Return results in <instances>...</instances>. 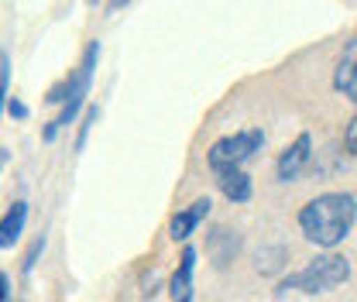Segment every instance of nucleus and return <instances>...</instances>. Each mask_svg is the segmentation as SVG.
I'll return each mask as SVG.
<instances>
[{
    "instance_id": "f257e3e1",
    "label": "nucleus",
    "mask_w": 357,
    "mask_h": 302,
    "mask_svg": "<svg viewBox=\"0 0 357 302\" xmlns=\"http://www.w3.org/2000/svg\"><path fill=\"white\" fill-rule=\"evenodd\" d=\"M354 220L357 199L351 192H323V196H312L299 210V230L310 244L323 248V251H333L337 244H344L351 237Z\"/></svg>"
},
{
    "instance_id": "f03ea898",
    "label": "nucleus",
    "mask_w": 357,
    "mask_h": 302,
    "mask_svg": "<svg viewBox=\"0 0 357 302\" xmlns=\"http://www.w3.org/2000/svg\"><path fill=\"white\" fill-rule=\"evenodd\" d=\"M96 62H100V42H89L86 48H83L79 66H76L62 83H55V86L48 89L45 103L62 107V110H59V117H55L52 124H45V130H42L45 141H55V137H59V130H66L76 117H79V110H83V103H86V96H89V83H93Z\"/></svg>"
},
{
    "instance_id": "7ed1b4c3",
    "label": "nucleus",
    "mask_w": 357,
    "mask_h": 302,
    "mask_svg": "<svg viewBox=\"0 0 357 302\" xmlns=\"http://www.w3.org/2000/svg\"><path fill=\"white\" fill-rule=\"evenodd\" d=\"M351 278V261L344 255H319L312 258L306 268H299L296 275H285L278 292H303V296H323V292H333L340 289L344 282Z\"/></svg>"
},
{
    "instance_id": "20e7f679",
    "label": "nucleus",
    "mask_w": 357,
    "mask_h": 302,
    "mask_svg": "<svg viewBox=\"0 0 357 302\" xmlns=\"http://www.w3.org/2000/svg\"><path fill=\"white\" fill-rule=\"evenodd\" d=\"M261 148H265V130L244 128V130H234V134L217 137V141L210 144V151H206V162H210L213 175L230 172V169H244Z\"/></svg>"
},
{
    "instance_id": "39448f33",
    "label": "nucleus",
    "mask_w": 357,
    "mask_h": 302,
    "mask_svg": "<svg viewBox=\"0 0 357 302\" xmlns=\"http://www.w3.org/2000/svg\"><path fill=\"white\" fill-rule=\"evenodd\" d=\"M310 162H312V134L310 130H303V134H296L292 144H285V151H282L278 162H275L278 182H296Z\"/></svg>"
},
{
    "instance_id": "423d86ee",
    "label": "nucleus",
    "mask_w": 357,
    "mask_h": 302,
    "mask_svg": "<svg viewBox=\"0 0 357 302\" xmlns=\"http://www.w3.org/2000/svg\"><path fill=\"white\" fill-rule=\"evenodd\" d=\"M333 89H337L344 100L357 103V31L344 42L340 55H337V66H333Z\"/></svg>"
},
{
    "instance_id": "0eeeda50",
    "label": "nucleus",
    "mask_w": 357,
    "mask_h": 302,
    "mask_svg": "<svg viewBox=\"0 0 357 302\" xmlns=\"http://www.w3.org/2000/svg\"><path fill=\"white\" fill-rule=\"evenodd\" d=\"M196 261H199V251L192 244H185L182 258H178V268L172 271V282H169L172 302H192V292H196Z\"/></svg>"
},
{
    "instance_id": "6e6552de",
    "label": "nucleus",
    "mask_w": 357,
    "mask_h": 302,
    "mask_svg": "<svg viewBox=\"0 0 357 302\" xmlns=\"http://www.w3.org/2000/svg\"><path fill=\"white\" fill-rule=\"evenodd\" d=\"M210 210H213L210 196H203V199H196V203L182 206V210H178L172 220H169V237H172L176 244H178V241L185 244V241H189V237H192V234L199 230V223H203V220L210 216Z\"/></svg>"
},
{
    "instance_id": "1a4fd4ad",
    "label": "nucleus",
    "mask_w": 357,
    "mask_h": 302,
    "mask_svg": "<svg viewBox=\"0 0 357 302\" xmlns=\"http://www.w3.org/2000/svg\"><path fill=\"white\" fill-rule=\"evenodd\" d=\"M237 251H241V237H237L234 230H227V227H213V230H210V237H206V255L213 261V268H227L230 261L237 258Z\"/></svg>"
},
{
    "instance_id": "9d476101",
    "label": "nucleus",
    "mask_w": 357,
    "mask_h": 302,
    "mask_svg": "<svg viewBox=\"0 0 357 302\" xmlns=\"http://www.w3.org/2000/svg\"><path fill=\"white\" fill-rule=\"evenodd\" d=\"M24 223H28V203L24 199H14L3 210V216H0V251H7V248H14L21 241Z\"/></svg>"
},
{
    "instance_id": "9b49d317",
    "label": "nucleus",
    "mask_w": 357,
    "mask_h": 302,
    "mask_svg": "<svg viewBox=\"0 0 357 302\" xmlns=\"http://www.w3.org/2000/svg\"><path fill=\"white\" fill-rule=\"evenodd\" d=\"M217 186L230 203H248L255 196V182L244 169H230V172H217Z\"/></svg>"
},
{
    "instance_id": "f8f14e48",
    "label": "nucleus",
    "mask_w": 357,
    "mask_h": 302,
    "mask_svg": "<svg viewBox=\"0 0 357 302\" xmlns=\"http://www.w3.org/2000/svg\"><path fill=\"white\" fill-rule=\"evenodd\" d=\"M7 89H10V55L0 48V114L7 110V96H10Z\"/></svg>"
},
{
    "instance_id": "ddd939ff",
    "label": "nucleus",
    "mask_w": 357,
    "mask_h": 302,
    "mask_svg": "<svg viewBox=\"0 0 357 302\" xmlns=\"http://www.w3.org/2000/svg\"><path fill=\"white\" fill-rule=\"evenodd\" d=\"M42 251H45V234L31 244V251L24 255V264H21V271H24V275H31V271H35V264H38V258H42Z\"/></svg>"
},
{
    "instance_id": "4468645a",
    "label": "nucleus",
    "mask_w": 357,
    "mask_h": 302,
    "mask_svg": "<svg viewBox=\"0 0 357 302\" xmlns=\"http://www.w3.org/2000/svg\"><path fill=\"white\" fill-rule=\"evenodd\" d=\"M96 117H100V110L96 107H86V117H83V128H79V137H76V148H83L89 137V128L96 124Z\"/></svg>"
},
{
    "instance_id": "2eb2a0df",
    "label": "nucleus",
    "mask_w": 357,
    "mask_h": 302,
    "mask_svg": "<svg viewBox=\"0 0 357 302\" xmlns=\"http://www.w3.org/2000/svg\"><path fill=\"white\" fill-rule=\"evenodd\" d=\"M344 148H347V155H357V110L344 128Z\"/></svg>"
},
{
    "instance_id": "dca6fc26",
    "label": "nucleus",
    "mask_w": 357,
    "mask_h": 302,
    "mask_svg": "<svg viewBox=\"0 0 357 302\" xmlns=\"http://www.w3.org/2000/svg\"><path fill=\"white\" fill-rule=\"evenodd\" d=\"M7 114H10L14 121H28V103L17 100V96H7Z\"/></svg>"
},
{
    "instance_id": "f3484780",
    "label": "nucleus",
    "mask_w": 357,
    "mask_h": 302,
    "mask_svg": "<svg viewBox=\"0 0 357 302\" xmlns=\"http://www.w3.org/2000/svg\"><path fill=\"white\" fill-rule=\"evenodd\" d=\"M0 302H10V282L3 271H0Z\"/></svg>"
},
{
    "instance_id": "a211bd4d",
    "label": "nucleus",
    "mask_w": 357,
    "mask_h": 302,
    "mask_svg": "<svg viewBox=\"0 0 357 302\" xmlns=\"http://www.w3.org/2000/svg\"><path fill=\"white\" fill-rule=\"evenodd\" d=\"M3 165H7V151L0 148V172H3Z\"/></svg>"
},
{
    "instance_id": "6ab92c4d",
    "label": "nucleus",
    "mask_w": 357,
    "mask_h": 302,
    "mask_svg": "<svg viewBox=\"0 0 357 302\" xmlns=\"http://www.w3.org/2000/svg\"><path fill=\"white\" fill-rule=\"evenodd\" d=\"M89 3H103V0H89Z\"/></svg>"
}]
</instances>
